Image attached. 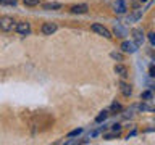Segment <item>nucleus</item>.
Returning a JSON list of instances; mask_svg holds the SVG:
<instances>
[{"mask_svg": "<svg viewBox=\"0 0 155 145\" xmlns=\"http://www.w3.org/2000/svg\"><path fill=\"white\" fill-rule=\"evenodd\" d=\"M15 19L13 18H10V16H2L0 18V29L5 32H10V31H13L15 29Z\"/></svg>", "mask_w": 155, "mask_h": 145, "instance_id": "f257e3e1", "label": "nucleus"}, {"mask_svg": "<svg viewBox=\"0 0 155 145\" xmlns=\"http://www.w3.org/2000/svg\"><path fill=\"white\" fill-rule=\"evenodd\" d=\"M15 31H16L19 36H28V34L31 32V24H29L28 21L16 23V26H15Z\"/></svg>", "mask_w": 155, "mask_h": 145, "instance_id": "f03ea898", "label": "nucleus"}, {"mask_svg": "<svg viewBox=\"0 0 155 145\" xmlns=\"http://www.w3.org/2000/svg\"><path fill=\"white\" fill-rule=\"evenodd\" d=\"M92 31L97 32V34H99V36H102V37H105V39H111V37H113V36H111V32H110L105 26H102V24H97V23L92 24Z\"/></svg>", "mask_w": 155, "mask_h": 145, "instance_id": "7ed1b4c3", "label": "nucleus"}, {"mask_svg": "<svg viewBox=\"0 0 155 145\" xmlns=\"http://www.w3.org/2000/svg\"><path fill=\"white\" fill-rule=\"evenodd\" d=\"M131 34H133V37H134V44H136V45H137V47L142 45V44H144V32L140 31V29L136 27V29H133V32H131Z\"/></svg>", "mask_w": 155, "mask_h": 145, "instance_id": "20e7f679", "label": "nucleus"}, {"mask_svg": "<svg viewBox=\"0 0 155 145\" xmlns=\"http://www.w3.org/2000/svg\"><path fill=\"white\" fill-rule=\"evenodd\" d=\"M41 31H42V34H45V36H52V34L57 31V24L55 23H44Z\"/></svg>", "mask_w": 155, "mask_h": 145, "instance_id": "39448f33", "label": "nucleus"}, {"mask_svg": "<svg viewBox=\"0 0 155 145\" xmlns=\"http://www.w3.org/2000/svg\"><path fill=\"white\" fill-rule=\"evenodd\" d=\"M121 50H123L124 53H134L136 50H137V45H136L134 42L124 40L123 44H121Z\"/></svg>", "mask_w": 155, "mask_h": 145, "instance_id": "423d86ee", "label": "nucleus"}, {"mask_svg": "<svg viewBox=\"0 0 155 145\" xmlns=\"http://www.w3.org/2000/svg\"><path fill=\"white\" fill-rule=\"evenodd\" d=\"M126 2L124 0H116L115 2V11L118 13V14H123V13H126Z\"/></svg>", "mask_w": 155, "mask_h": 145, "instance_id": "0eeeda50", "label": "nucleus"}, {"mask_svg": "<svg viewBox=\"0 0 155 145\" xmlns=\"http://www.w3.org/2000/svg\"><path fill=\"white\" fill-rule=\"evenodd\" d=\"M115 72L118 76H121L124 79V77H128V68L124 65H115Z\"/></svg>", "mask_w": 155, "mask_h": 145, "instance_id": "6e6552de", "label": "nucleus"}, {"mask_svg": "<svg viewBox=\"0 0 155 145\" xmlns=\"http://www.w3.org/2000/svg\"><path fill=\"white\" fill-rule=\"evenodd\" d=\"M70 11L73 14H82V13H87V5H74V7H71Z\"/></svg>", "mask_w": 155, "mask_h": 145, "instance_id": "1a4fd4ad", "label": "nucleus"}, {"mask_svg": "<svg viewBox=\"0 0 155 145\" xmlns=\"http://www.w3.org/2000/svg\"><path fill=\"white\" fill-rule=\"evenodd\" d=\"M120 89H121V94H123L124 97H129L131 94H133V89H131V85L126 84V82H120Z\"/></svg>", "mask_w": 155, "mask_h": 145, "instance_id": "9d476101", "label": "nucleus"}, {"mask_svg": "<svg viewBox=\"0 0 155 145\" xmlns=\"http://www.w3.org/2000/svg\"><path fill=\"white\" fill-rule=\"evenodd\" d=\"M44 10H47V11H50V10H60L61 8V3H57V2H47L42 5Z\"/></svg>", "mask_w": 155, "mask_h": 145, "instance_id": "9b49d317", "label": "nucleus"}, {"mask_svg": "<svg viewBox=\"0 0 155 145\" xmlns=\"http://www.w3.org/2000/svg\"><path fill=\"white\" fill-rule=\"evenodd\" d=\"M142 16V10H134V13H131L128 16V23H134Z\"/></svg>", "mask_w": 155, "mask_h": 145, "instance_id": "f8f14e48", "label": "nucleus"}, {"mask_svg": "<svg viewBox=\"0 0 155 145\" xmlns=\"http://www.w3.org/2000/svg\"><path fill=\"white\" fill-rule=\"evenodd\" d=\"M115 34H116V37H124L126 36V32H124V29L120 26L118 23L115 24Z\"/></svg>", "mask_w": 155, "mask_h": 145, "instance_id": "ddd939ff", "label": "nucleus"}, {"mask_svg": "<svg viewBox=\"0 0 155 145\" xmlns=\"http://www.w3.org/2000/svg\"><path fill=\"white\" fill-rule=\"evenodd\" d=\"M139 108L142 110V111H155V106L153 105H149V103H142Z\"/></svg>", "mask_w": 155, "mask_h": 145, "instance_id": "4468645a", "label": "nucleus"}, {"mask_svg": "<svg viewBox=\"0 0 155 145\" xmlns=\"http://www.w3.org/2000/svg\"><path fill=\"white\" fill-rule=\"evenodd\" d=\"M107 116H108V113H107V111H102V113L95 118V121H97V123H102V121L107 119Z\"/></svg>", "mask_w": 155, "mask_h": 145, "instance_id": "2eb2a0df", "label": "nucleus"}, {"mask_svg": "<svg viewBox=\"0 0 155 145\" xmlns=\"http://www.w3.org/2000/svg\"><path fill=\"white\" fill-rule=\"evenodd\" d=\"M18 3V0H0V5H10V7H15Z\"/></svg>", "mask_w": 155, "mask_h": 145, "instance_id": "dca6fc26", "label": "nucleus"}, {"mask_svg": "<svg viewBox=\"0 0 155 145\" xmlns=\"http://www.w3.org/2000/svg\"><path fill=\"white\" fill-rule=\"evenodd\" d=\"M110 56L113 58V60H118V61H123V55L121 53H116V52H111Z\"/></svg>", "mask_w": 155, "mask_h": 145, "instance_id": "f3484780", "label": "nucleus"}, {"mask_svg": "<svg viewBox=\"0 0 155 145\" xmlns=\"http://www.w3.org/2000/svg\"><path fill=\"white\" fill-rule=\"evenodd\" d=\"M140 97H142L144 100H150V98L153 97V94H152L150 90H145V92H142V95H140Z\"/></svg>", "mask_w": 155, "mask_h": 145, "instance_id": "a211bd4d", "label": "nucleus"}, {"mask_svg": "<svg viewBox=\"0 0 155 145\" xmlns=\"http://www.w3.org/2000/svg\"><path fill=\"white\" fill-rule=\"evenodd\" d=\"M24 5H28V7H36V5L39 3V0H23Z\"/></svg>", "mask_w": 155, "mask_h": 145, "instance_id": "6ab92c4d", "label": "nucleus"}, {"mask_svg": "<svg viewBox=\"0 0 155 145\" xmlns=\"http://www.w3.org/2000/svg\"><path fill=\"white\" fill-rule=\"evenodd\" d=\"M82 132V129L79 127V129H74V130H71L70 134H68V137H76V135H79Z\"/></svg>", "mask_w": 155, "mask_h": 145, "instance_id": "aec40b11", "label": "nucleus"}, {"mask_svg": "<svg viewBox=\"0 0 155 145\" xmlns=\"http://www.w3.org/2000/svg\"><path fill=\"white\" fill-rule=\"evenodd\" d=\"M123 108H121V105L120 103H113L111 105V111H121Z\"/></svg>", "mask_w": 155, "mask_h": 145, "instance_id": "412c9836", "label": "nucleus"}, {"mask_svg": "<svg viewBox=\"0 0 155 145\" xmlns=\"http://www.w3.org/2000/svg\"><path fill=\"white\" fill-rule=\"evenodd\" d=\"M111 129H113V132L120 134V130H121V124H113V126H111Z\"/></svg>", "mask_w": 155, "mask_h": 145, "instance_id": "4be33fe9", "label": "nucleus"}, {"mask_svg": "<svg viewBox=\"0 0 155 145\" xmlns=\"http://www.w3.org/2000/svg\"><path fill=\"white\" fill-rule=\"evenodd\" d=\"M116 135H118L116 132H113V134H105V135H104V139H107V140H111V139H115Z\"/></svg>", "mask_w": 155, "mask_h": 145, "instance_id": "5701e85b", "label": "nucleus"}, {"mask_svg": "<svg viewBox=\"0 0 155 145\" xmlns=\"http://www.w3.org/2000/svg\"><path fill=\"white\" fill-rule=\"evenodd\" d=\"M149 40H150V44H152V45H155V32H150V34H149Z\"/></svg>", "mask_w": 155, "mask_h": 145, "instance_id": "b1692460", "label": "nucleus"}, {"mask_svg": "<svg viewBox=\"0 0 155 145\" xmlns=\"http://www.w3.org/2000/svg\"><path fill=\"white\" fill-rule=\"evenodd\" d=\"M149 72H150V76H152V77H155V66H153V65H150Z\"/></svg>", "mask_w": 155, "mask_h": 145, "instance_id": "393cba45", "label": "nucleus"}, {"mask_svg": "<svg viewBox=\"0 0 155 145\" xmlns=\"http://www.w3.org/2000/svg\"><path fill=\"white\" fill-rule=\"evenodd\" d=\"M140 2H147V0H140Z\"/></svg>", "mask_w": 155, "mask_h": 145, "instance_id": "a878e982", "label": "nucleus"}]
</instances>
